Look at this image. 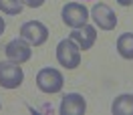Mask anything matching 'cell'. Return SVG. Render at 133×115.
<instances>
[{"label":"cell","instance_id":"7a4b0ae2","mask_svg":"<svg viewBox=\"0 0 133 115\" xmlns=\"http://www.w3.org/2000/svg\"><path fill=\"white\" fill-rule=\"evenodd\" d=\"M63 85H65V79H63L61 71H57V69L46 67V69H41L36 73V87L42 93L55 95V93H58V91L63 89Z\"/></svg>","mask_w":133,"mask_h":115},{"label":"cell","instance_id":"30bf717a","mask_svg":"<svg viewBox=\"0 0 133 115\" xmlns=\"http://www.w3.org/2000/svg\"><path fill=\"white\" fill-rule=\"evenodd\" d=\"M111 111H113V115H133V95L123 93V95L115 97L111 103Z\"/></svg>","mask_w":133,"mask_h":115},{"label":"cell","instance_id":"7c38bea8","mask_svg":"<svg viewBox=\"0 0 133 115\" xmlns=\"http://www.w3.org/2000/svg\"><path fill=\"white\" fill-rule=\"evenodd\" d=\"M22 8H24L22 0H0V12H4V14L16 16L22 12Z\"/></svg>","mask_w":133,"mask_h":115},{"label":"cell","instance_id":"3957f363","mask_svg":"<svg viewBox=\"0 0 133 115\" xmlns=\"http://www.w3.org/2000/svg\"><path fill=\"white\" fill-rule=\"evenodd\" d=\"M24 81L22 67L18 63H2L0 61V87L4 89H18Z\"/></svg>","mask_w":133,"mask_h":115},{"label":"cell","instance_id":"9a60e30c","mask_svg":"<svg viewBox=\"0 0 133 115\" xmlns=\"http://www.w3.org/2000/svg\"><path fill=\"white\" fill-rule=\"evenodd\" d=\"M4 28H6V22H4V18L0 16V34L4 33Z\"/></svg>","mask_w":133,"mask_h":115},{"label":"cell","instance_id":"8992f818","mask_svg":"<svg viewBox=\"0 0 133 115\" xmlns=\"http://www.w3.org/2000/svg\"><path fill=\"white\" fill-rule=\"evenodd\" d=\"M89 14H91V18L95 20V24L99 26V28H103V30H113L117 26V14L109 8L107 4H103V2L95 4Z\"/></svg>","mask_w":133,"mask_h":115},{"label":"cell","instance_id":"2e32d148","mask_svg":"<svg viewBox=\"0 0 133 115\" xmlns=\"http://www.w3.org/2000/svg\"><path fill=\"white\" fill-rule=\"evenodd\" d=\"M0 109H2V103H0Z\"/></svg>","mask_w":133,"mask_h":115},{"label":"cell","instance_id":"52a82bcc","mask_svg":"<svg viewBox=\"0 0 133 115\" xmlns=\"http://www.w3.org/2000/svg\"><path fill=\"white\" fill-rule=\"evenodd\" d=\"M4 53H6V57H8L12 63H18V65L26 63L28 59L32 57L30 44H28L24 39H14V41H10L8 44L4 47Z\"/></svg>","mask_w":133,"mask_h":115},{"label":"cell","instance_id":"4fadbf2b","mask_svg":"<svg viewBox=\"0 0 133 115\" xmlns=\"http://www.w3.org/2000/svg\"><path fill=\"white\" fill-rule=\"evenodd\" d=\"M22 2H24L26 6H30V8H41L46 0H22Z\"/></svg>","mask_w":133,"mask_h":115},{"label":"cell","instance_id":"277c9868","mask_svg":"<svg viewBox=\"0 0 133 115\" xmlns=\"http://www.w3.org/2000/svg\"><path fill=\"white\" fill-rule=\"evenodd\" d=\"M20 39H24L32 47H41L49 39V28L38 20H28L20 26Z\"/></svg>","mask_w":133,"mask_h":115},{"label":"cell","instance_id":"5b68a950","mask_svg":"<svg viewBox=\"0 0 133 115\" xmlns=\"http://www.w3.org/2000/svg\"><path fill=\"white\" fill-rule=\"evenodd\" d=\"M61 16H63V22H65L66 26L79 28V26L87 24V20H89V10L85 8L81 2H69V4L63 6Z\"/></svg>","mask_w":133,"mask_h":115},{"label":"cell","instance_id":"9c48e42d","mask_svg":"<svg viewBox=\"0 0 133 115\" xmlns=\"http://www.w3.org/2000/svg\"><path fill=\"white\" fill-rule=\"evenodd\" d=\"M69 39L75 41L81 50H89L95 44V41H97V30L89 24H83V26H79V28H73L71 34H69Z\"/></svg>","mask_w":133,"mask_h":115},{"label":"cell","instance_id":"5bb4252c","mask_svg":"<svg viewBox=\"0 0 133 115\" xmlns=\"http://www.w3.org/2000/svg\"><path fill=\"white\" fill-rule=\"evenodd\" d=\"M117 4H119V6H131L133 0H117Z\"/></svg>","mask_w":133,"mask_h":115},{"label":"cell","instance_id":"6da1fadb","mask_svg":"<svg viewBox=\"0 0 133 115\" xmlns=\"http://www.w3.org/2000/svg\"><path fill=\"white\" fill-rule=\"evenodd\" d=\"M57 61L61 67L65 69H77L81 65V49L75 41L71 39H63L57 44Z\"/></svg>","mask_w":133,"mask_h":115},{"label":"cell","instance_id":"ba28073f","mask_svg":"<svg viewBox=\"0 0 133 115\" xmlns=\"http://www.w3.org/2000/svg\"><path fill=\"white\" fill-rule=\"evenodd\" d=\"M58 111H61V115H83L87 111V101L79 93H66L61 101Z\"/></svg>","mask_w":133,"mask_h":115},{"label":"cell","instance_id":"8fae6325","mask_svg":"<svg viewBox=\"0 0 133 115\" xmlns=\"http://www.w3.org/2000/svg\"><path fill=\"white\" fill-rule=\"evenodd\" d=\"M117 53L127 61H133V33H123L117 39Z\"/></svg>","mask_w":133,"mask_h":115}]
</instances>
